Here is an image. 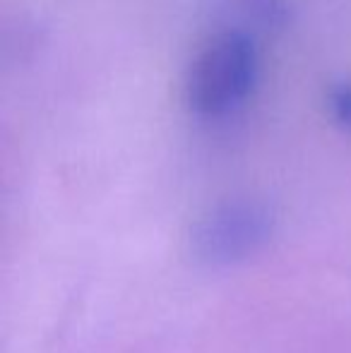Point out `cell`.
<instances>
[{
	"mask_svg": "<svg viewBox=\"0 0 351 353\" xmlns=\"http://www.w3.org/2000/svg\"><path fill=\"white\" fill-rule=\"evenodd\" d=\"M258 48L250 32L226 27L197 51L185 79L188 106L207 118L226 116L253 92Z\"/></svg>",
	"mask_w": 351,
	"mask_h": 353,
	"instance_id": "cell-1",
	"label": "cell"
},
{
	"mask_svg": "<svg viewBox=\"0 0 351 353\" xmlns=\"http://www.w3.org/2000/svg\"><path fill=\"white\" fill-rule=\"evenodd\" d=\"M274 214L258 200H231L210 210L192 228V252L207 267H231L265 250Z\"/></svg>",
	"mask_w": 351,
	"mask_h": 353,
	"instance_id": "cell-2",
	"label": "cell"
},
{
	"mask_svg": "<svg viewBox=\"0 0 351 353\" xmlns=\"http://www.w3.org/2000/svg\"><path fill=\"white\" fill-rule=\"evenodd\" d=\"M328 108L339 125L351 130V82L332 84L328 92Z\"/></svg>",
	"mask_w": 351,
	"mask_h": 353,
	"instance_id": "cell-4",
	"label": "cell"
},
{
	"mask_svg": "<svg viewBox=\"0 0 351 353\" xmlns=\"http://www.w3.org/2000/svg\"><path fill=\"white\" fill-rule=\"evenodd\" d=\"M231 10L241 24L236 29L248 32V24L263 29H277L289 17V3L286 0H231Z\"/></svg>",
	"mask_w": 351,
	"mask_h": 353,
	"instance_id": "cell-3",
	"label": "cell"
}]
</instances>
